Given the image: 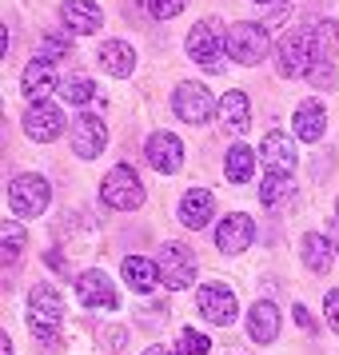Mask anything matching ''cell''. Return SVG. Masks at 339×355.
Returning <instances> with one entry per match:
<instances>
[{
	"instance_id": "6da1fadb",
	"label": "cell",
	"mask_w": 339,
	"mask_h": 355,
	"mask_svg": "<svg viewBox=\"0 0 339 355\" xmlns=\"http://www.w3.org/2000/svg\"><path fill=\"white\" fill-rule=\"evenodd\" d=\"M60 323H64V300L52 284H36L28 291V327L40 343H56L60 339Z\"/></svg>"
},
{
	"instance_id": "7a4b0ae2",
	"label": "cell",
	"mask_w": 339,
	"mask_h": 355,
	"mask_svg": "<svg viewBox=\"0 0 339 355\" xmlns=\"http://www.w3.org/2000/svg\"><path fill=\"white\" fill-rule=\"evenodd\" d=\"M311 60H315V28H291L284 33L279 49H275V64H279V76H307L311 72Z\"/></svg>"
},
{
	"instance_id": "3957f363",
	"label": "cell",
	"mask_w": 339,
	"mask_h": 355,
	"mask_svg": "<svg viewBox=\"0 0 339 355\" xmlns=\"http://www.w3.org/2000/svg\"><path fill=\"white\" fill-rule=\"evenodd\" d=\"M224 52H227V33H220V20H200L188 33V56L195 64H204L208 72L224 68Z\"/></svg>"
},
{
	"instance_id": "277c9868",
	"label": "cell",
	"mask_w": 339,
	"mask_h": 355,
	"mask_svg": "<svg viewBox=\"0 0 339 355\" xmlns=\"http://www.w3.org/2000/svg\"><path fill=\"white\" fill-rule=\"evenodd\" d=\"M100 200L108 204V208L116 211H132L144 204V188H140V176L132 172L128 164H116L112 172L104 176V184H100Z\"/></svg>"
},
{
	"instance_id": "5b68a950",
	"label": "cell",
	"mask_w": 339,
	"mask_h": 355,
	"mask_svg": "<svg viewBox=\"0 0 339 355\" xmlns=\"http://www.w3.org/2000/svg\"><path fill=\"white\" fill-rule=\"evenodd\" d=\"M160 279H164V288H172V291H184V288H192V279H195V252L188 248V243H176V240H168L160 248Z\"/></svg>"
},
{
	"instance_id": "8992f818",
	"label": "cell",
	"mask_w": 339,
	"mask_h": 355,
	"mask_svg": "<svg viewBox=\"0 0 339 355\" xmlns=\"http://www.w3.org/2000/svg\"><path fill=\"white\" fill-rule=\"evenodd\" d=\"M227 52L232 60L240 64H259L268 56V28L263 24H252V20H240L227 28Z\"/></svg>"
},
{
	"instance_id": "52a82bcc",
	"label": "cell",
	"mask_w": 339,
	"mask_h": 355,
	"mask_svg": "<svg viewBox=\"0 0 339 355\" xmlns=\"http://www.w3.org/2000/svg\"><path fill=\"white\" fill-rule=\"evenodd\" d=\"M195 307H200V315L216 327H232L236 315H240V304H236V291L224 288V284H204V288L195 291Z\"/></svg>"
},
{
	"instance_id": "ba28073f",
	"label": "cell",
	"mask_w": 339,
	"mask_h": 355,
	"mask_svg": "<svg viewBox=\"0 0 339 355\" xmlns=\"http://www.w3.org/2000/svg\"><path fill=\"white\" fill-rule=\"evenodd\" d=\"M49 200H52V188L44 176H17L8 184V208L17 216H40L49 208Z\"/></svg>"
},
{
	"instance_id": "9c48e42d",
	"label": "cell",
	"mask_w": 339,
	"mask_h": 355,
	"mask_svg": "<svg viewBox=\"0 0 339 355\" xmlns=\"http://www.w3.org/2000/svg\"><path fill=\"white\" fill-rule=\"evenodd\" d=\"M172 108H176V116L184 120V124H208L211 120V108H216V100H211V92L204 88V84L195 80H184L176 88V96H172Z\"/></svg>"
},
{
	"instance_id": "30bf717a",
	"label": "cell",
	"mask_w": 339,
	"mask_h": 355,
	"mask_svg": "<svg viewBox=\"0 0 339 355\" xmlns=\"http://www.w3.org/2000/svg\"><path fill=\"white\" fill-rule=\"evenodd\" d=\"M104 144H108L104 116H96V112L76 116V124H72V152H76L80 160H96L100 152H104Z\"/></svg>"
},
{
	"instance_id": "8fae6325",
	"label": "cell",
	"mask_w": 339,
	"mask_h": 355,
	"mask_svg": "<svg viewBox=\"0 0 339 355\" xmlns=\"http://www.w3.org/2000/svg\"><path fill=\"white\" fill-rule=\"evenodd\" d=\"M24 132L40 140V144H52L60 132H64V112L49 104V100H40V104H28V112H24Z\"/></svg>"
},
{
	"instance_id": "7c38bea8",
	"label": "cell",
	"mask_w": 339,
	"mask_h": 355,
	"mask_svg": "<svg viewBox=\"0 0 339 355\" xmlns=\"http://www.w3.org/2000/svg\"><path fill=\"white\" fill-rule=\"evenodd\" d=\"M76 300H80L84 307H96V311H112L116 307V288H112V279L104 272H84L76 275Z\"/></svg>"
},
{
	"instance_id": "4fadbf2b",
	"label": "cell",
	"mask_w": 339,
	"mask_h": 355,
	"mask_svg": "<svg viewBox=\"0 0 339 355\" xmlns=\"http://www.w3.org/2000/svg\"><path fill=\"white\" fill-rule=\"evenodd\" d=\"M144 156L156 172L172 176V172H180V164H184V144H180V136H172V132H156L144 144Z\"/></svg>"
},
{
	"instance_id": "5bb4252c",
	"label": "cell",
	"mask_w": 339,
	"mask_h": 355,
	"mask_svg": "<svg viewBox=\"0 0 339 355\" xmlns=\"http://www.w3.org/2000/svg\"><path fill=\"white\" fill-rule=\"evenodd\" d=\"M252 236H256V224H252V216H243V211H232L224 224L216 227V248L227 252V256H240L243 248H252Z\"/></svg>"
},
{
	"instance_id": "9a60e30c",
	"label": "cell",
	"mask_w": 339,
	"mask_h": 355,
	"mask_svg": "<svg viewBox=\"0 0 339 355\" xmlns=\"http://www.w3.org/2000/svg\"><path fill=\"white\" fill-rule=\"evenodd\" d=\"M259 152H263V172L268 176H291L295 172V144H291V136L268 132Z\"/></svg>"
},
{
	"instance_id": "2e32d148",
	"label": "cell",
	"mask_w": 339,
	"mask_h": 355,
	"mask_svg": "<svg viewBox=\"0 0 339 355\" xmlns=\"http://www.w3.org/2000/svg\"><path fill=\"white\" fill-rule=\"evenodd\" d=\"M211 216H216V196L208 188H192V192H184L180 200V224L200 232V227L211 224Z\"/></svg>"
},
{
	"instance_id": "e0dca14e",
	"label": "cell",
	"mask_w": 339,
	"mask_h": 355,
	"mask_svg": "<svg viewBox=\"0 0 339 355\" xmlns=\"http://www.w3.org/2000/svg\"><path fill=\"white\" fill-rule=\"evenodd\" d=\"M60 20L68 24V33L88 36L104 24V12H100L96 0H64V4H60Z\"/></svg>"
},
{
	"instance_id": "ac0fdd59",
	"label": "cell",
	"mask_w": 339,
	"mask_h": 355,
	"mask_svg": "<svg viewBox=\"0 0 339 355\" xmlns=\"http://www.w3.org/2000/svg\"><path fill=\"white\" fill-rule=\"evenodd\" d=\"M96 60L108 76H132L136 72V49L124 44V40H104V49L96 52Z\"/></svg>"
},
{
	"instance_id": "d6986e66",
	"label": "cell",
	"mask_w": 339,
	"mask_h": 355,
	"mask_svg": "<svg viewBox=\"0 0 339 355\" xmlns=\"http://www.w3.org/2000/svg\"><path fill=\"white\" fill-rule=\"evenodd\" d=\"M52 88H56V72H52L49 60H33V64L24 68V76H20V92L33 100V104H40Z\"/></svg>"
},
{
	"instance_id": "ffe728a7",
	"label": "cell",
	"mask_w": 339,
	"mask_h": 355,
	"mask_svg": "<svg viewBox=\"0 0 339 355\" xmlns=\"http://www.w3.org/2000/svg\"><path fill=\"white\" fill-rule=\"evenodd\" d=\"M247 336L256 339V343H272V339L279 336V311H275V304L259 300V304L247 311Z\"/></svg>"
},
{
	"instance_id": "44dd1931",
	"label": "cell",
	"mask_w": 339,
	"mask_h": 355,
	"mask_svg": "<svg viewBox=\"0 0 339 355\" xmlns=\"http://www.w3.org/2000/svg\"><path fill=\"white\" fill-rule=\"evenodd\" d=\"M124 279H128V288L140 291V295H148L156 284H164L160 279V263H152V259H144V256H128L124 259Z\"/></svg>"
},
{
	"instance_id": "7402d4cb",
	"label": "cell",
	"mask_w": 339,
	"mask_h": 355,
	"mask_svg": "<svg viewBox=\"0 0 339 355\" xmlns=\"http://www.w3.org/2000/svg\"><path fill=\"white\" fill-rule=\"evenodd\" d=\"M323 128H327V112H323V104L320 100H304L299 108H295V136L299 140H320Z\"/></svg>"
},
{
	"instance_id": "603a6c76",
	"label": "cell",
	"mask_w": 339,
	"mask_h": 355,
	"mask_svg": "<svg viewBox=\"0 0 339 355\" xmlns=\"http://www.w3.org/2000/svg\"><path fill=\"white\" fill-rule=\"evenodd\" d=\"M259 200H263L268 211H288L295 204V184H291V176H268L263 188H259Z\"/></svg>"
},
{
	"instance_id": "cb8c5ba5",
	"label": "cell",
	"mask_w": 339,
	"mask_h": 355,
	"mask_svg": "<svg viewBox=\"0 0 339 355\" xmlns=\"http://www.w3.org/2000/svg\"><path fill=\"white\" fill-rule=\"evenodd\" d=\"M220 120H224L227 132H243L247 128V96H243L240 88L224 92V100H220Z\"/></svg>"
},
{
	"instance_id": "d4e9b609",
	"label": "cell",
	"mask_w": 339,
	"mask_h": 355,
	"mask_svg": "<svg viewBox=\"0 0 339 355\" xmlns=\"http://www.w3.org/2000/svg\"><path fill=\"white\" fill-rule=\"evenodd\" d=\"M224 172H227V180H232V184H247V180H252V172H256V152H252V148H243V144H236L232 152H227Z\"/></svg>"
},
{
	"instance_id": "484cf974",
	"label": "cell",
	"mask_w": 339,
	"mask_h": 355,
	"mask_svg": "<svg viewBox=\"0 0 339 355\" xmlns=\"http://www.w3.org/2000/svg\"><path fill=\"white\" fill-rule=\"evenodd\" d=\"M299 256H304V263L311 268V272H327L331 268V243L323 240V236H315V232H307L304 236V248H299Z\"/></svg>"
},
{
	"instance_id": "4316f807",
	"label": "cell",
	"mask_w": 339,
	"mask_h": 355,
	"mask_svg": "<svg viewBox=\"0 0 339 355\" xmlns=\"http://www.w3.org/2000/svg\"><path fill=\"white\" fill-rule=\"evenodd\" d=\"M60 96L68 104H88V100H96V84L88 80V76H64L60 80Z\"/></svg>"
},
{
	"instance_id": "83f0119b",
	"label": "cell",
	"mask_w": 339,
	"mask_h": 355,
	"mask_svg": "<svg viewBox=\"0 0 339 355\" xmlns=\"http://www.w3.org/2000/svg\"><path fill=\"white\" fill-rule=\"evenodd\" d=\"M72 52V40H68L64 33H49L40 36V49H36V60H49V64H56L60 56H68Z\"/></svg>"
},
{
	"instance_id": "f1b7e54d",
	"label": "cell",
	"mask_w": 339,
	"mask_h": 355,
	"mask_svg": "<svg viewBox=\"0 0 339 355\" xmlns=\"http://www.w3.org/2000/svg\"><path fill=\"white\" fill-rule=\"evenodd\" d=\"M0 240H4V263H17L20 252H24V240H28V236H24V227H20L17 220H12V224L4 220V232H0Z\"/></svg>"
},
{
	"instance_id": "f546056e",
	"label": "cell",
	"mask_w": 339,
	"mask_h": 355,
	"mask_svg": "<svg viewBox=\"0 0 339 355\" xmlns=\"http://www.w3.org/2000/svg\"><path fill=\"white\" fill-rule=\"evenodd\" d=\"M208 347H211L208 336H200L195 327H184L180 331V343H176V355H208Z\"/></svg>"
},
{
	"instance_id": "4dcf8cb0",
	"label": "cell",
	"mask_w": 339,
	"mask_h": 355,
	"mask_svg": "<svg viewBox=\"0 0 339 355\" xmlns=\"http://www.w3.org/2000/svg\"><path fill=\"white\" fill-rule=\"evenodd\" d=\"M307 80H311V88H331V84H336V64H331V56H315Z\"/></svg>"
},
{
	"instance_id": "1f68e13d",
	"label": "cell",
	"mask_w": 339,
	"mask_h": 355,
	"mask_svg": "<svg viewBox=\"0 0 339 355\" xmlns=\"http://www.w3.org/2000/svg\"><path fill=\"white\" fill-rule=\"evenodd\" d=\"M188 8V0H148V12L156 20H172V17H180Z\"/></svg>"
},
{
	"instance_id": "d6a6232c",
	"label": "cell",
	"mask_w": 339,
	"mask_h": 355,
	"mask_svg": "<svg viewBox=\"0 0 339 355\" xmlns=\"http://www.w3.org/2000/svg\"><path fill=\"white\" fill-rule=\"evenodd\" d=\"M323 307H327V323L339 331V288L327 291V300H323Z\"/></svg>"
},
{
	"instance_id": "836d02e7",
	"label": "cell",
	"mask_w": 339,
	"mask_h": 355,
	"mask_svg": "<svg viewBox=\"0 0 339 355\" xmlns=\"http://www.w3.org/2000/svg\"><path fill=\"white\" fill-rule=\"evenodd\" d=\"M295 320H299V327H304V331H315V323H311V315H307L304 307H295Z\"/></svg>"
},
{
	"instance_id": "e575fe53",
	"label": "cell",
	"mask_w": 339,
	"mask_h": 355,
	"mask_svg": "<svg viewBox=\"0 0 339 355\" xmlns=\"http://www.w3.org/2000/svg\"><path fill=\"white\" fill-rule=\"evenodd\" d=\"M0 355H12V339H8V331H0Z\"/></svg>"
},
{
	"instance_id": "d590c367",
	"label": "cell",
	"mask_w": 339,
	"mask_h": 355,
	"mask_svg": "<svg viewBox=\"0 0 339 355\" xmlns=\"http://www.w3.org/2000/svg\"><path fill=\"white\" fill-rule=\"evenodd\" d=\"M144 355H176V352H172V347H160V343H156V347H148Z\"/></svg>"
},
{
	"instance_id": "8d00e7d4",
	"label": "cell",
	"mask_w": 339,
	"mask_h": 355,
	"mask_svg": "<svg viewBox=\"0 0 339 355\" xmlns=\"http://www.w3.org/2000/svg\"><path fill=\"white\" fill-rule=\"evenodd\" d=\"M256 4H263V8H268V4H284V0H256Z\"/></svg>"
},
{
	"instance_id": "74e56055",
	"label": "cell",
	"mask_w": 339,
	"mask_h": 355,
	"mask_svg": "<svg viewBox=\"0 0 339 355\" xmlns=\"http://www.w3.org/2000/svg\"><path fill=\"white\" fill-rule=\"evenodd\" d=\"M336 216H339V204H336Z\"/></svg>"
},
{
	"instance_id": "f35d334b",
	"label": "cell",
	"mask_w": 339,
	"mask_h": 355,
	"mask_svg": "<svg viewBox=\"0 0 339 355\" xmlns=\"http://www.w3.org/2000/svg\"><path fill=\"white\" fill-rule=\"evenodd\" d=\"M336 248H339V243H336Z\"/></svg>"
}]
</instances>
